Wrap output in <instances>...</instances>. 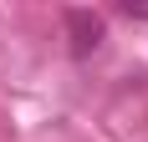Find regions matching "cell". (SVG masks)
<instances>
[{
  "label": "cell",
  "mask_w": 148,
  "mask_h": 142,
  "mask_svg": "<svg viewBox=\"0 0 148 142\" xmlns=\"http://www.w3.org/2000/svg\"><path fill=\"white\" fill-rule=\"evenodd\" d=\"M128 15H138V20H148V5H133V0H128Z\"/></svg>",
  "instance_id": "2"
},
{
  "label": "cell",
  "mask_w": 148,
  "mask_h": 142,
  "mask_svg": "<svg viewBox=\"0 0 148 142\" xmlns=\"http://www.w3.org/2000/svg\"><path fill=\"white\" fill-rule=\"evenodd\" d=\"M66 36H72V56H92V51L102 46V15L66 10Z\"/></svg>",
  "instance_id": "1"
}]
</instances>
